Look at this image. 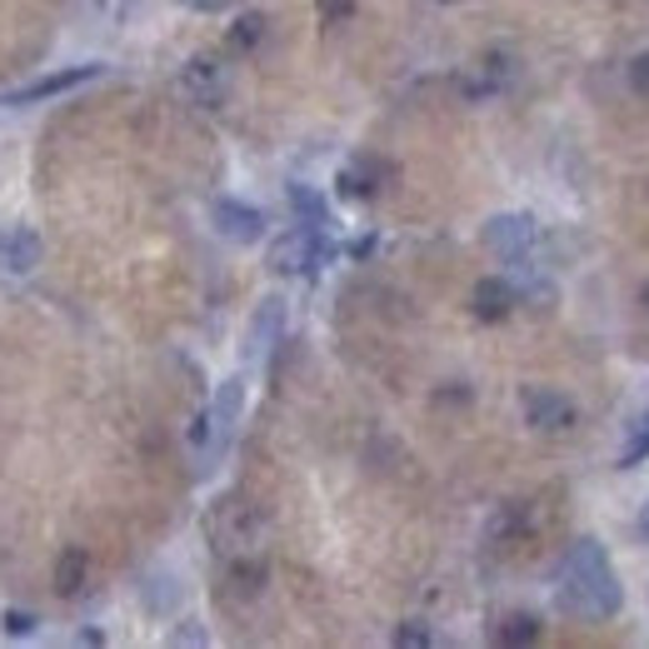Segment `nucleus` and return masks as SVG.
<instances>
[{"label":"nucleus","instance_id":"nucleus-1","mask_svg":"<svg viewBox=\"0 0 649 649\" xmlns=\"http://www.w3.org/2000/svg\"><path fill=\"white\" fill-rule=\"evenodd\" d=\"M625 605V589H619V575L609 565L605 545L599 539H575L569 555L559 559V609L579 619H609Z\"/></svg>","mask_w":649,"mask_h":649},{"label":"nucleus","instance_id":"nucleus-2","mask_svg":"<svg viewBox=\"0 0 649 649\" xmlns=\"http://www.w3.org/2000/svg\"><path fill=\"white\" fill-rule=\"evenodd\" d=\"M205 535H210V545H215L220 555L245 559V555H260V545H265L270 525H265V515H260L255 505H245V499L225 495L215 509H210Z\"/></svg>","mask_w":649,"mask_h":649},{"label":"nucleus","instance_id":"nucleus-3","mask_svg":"<svg viewBox=\"0 0 649 649\" xmlns=\"http://www.w3.org/2000/svg\"><path fill=\"white\" fill-rule=\"evenodd\" d=\"M325 255H329V250H325V235H320V225H305V220H300L295 230H285V235L270 240V270H280V275L315 270Z\"/></svg>","mask_w":649,"mask_h":649},{"label":"nucleus","instance_id":"nucleus-4","mask_svg":"<svg viewBox=\"0 0 649 649\" xmlns=\"http://www.w3.org/2000/svg\"><path fill=\"white\" fill-rule=\"evenodd\" d=\"M485 240H489V250H495L505 265H519V270L535 265L539 230H535V220L529 215H495L489 220V230H485Z\"/></svg>","mask_w":649,"mask_h":649},{"label":"nucleus","instance_id":"nucleus-5","mask_svg":"<svg viewBox=\"0 0 649 649\" xmlns=\"http://www.w3.org/2000/svg\"><path fill=\"white\" fill-rule=\"evenodd\" d=\"M525 419L539 429V435H569L579 419L575 399L559 395V389H545V385H529L525 389Z\"/></svg>","mask_w":649,"mask_h":649},{"label":"nucleus","instance_id":"nucleus-6","mask_svg":"<svg viewBox=\"0 0 649 649\" xmlns=\"http://www.w3.org/2000/svg\"><path fill=\"white\" fill-rule=\"evenodd\" d=\"M210 215H215V230H220V235L235 240V245H255V240L265 235V215H260L255 205H245V200L220 195L215 205H210Z\"/></svg>","mask_w":649,"mask_h":649},{"label":"nucleus","instance_id":"nucleus-7","mask_svg":"<svg viewBox=\"0 0 649 649\" xmlns=\"http://www.w3.org/2000/svg\"><path fill=\"white\" fill-rule=\"evenodd\" d=\"M180 85H185L190 100H200V105H220V95H225V75H220L210 60H195V65L180 75Z\"/></svg>","mask_w":649,"mask_h":649},{"label":"nucleus","instance_id":"nucleus-8","mask_svg":"<svg viewBox=\"0 0 649 649\" xmlns=\"http://www.w3.org/2000/svg\"><path fill=\"white\" fill-rule=\"evenodd\" d=\"M0 260H6L10 270H30L40 260V240L30 235V230H6V235H0Z\"/></svg>","mask_w":649,"mask_h":649},{"label":"nucleus","instance_id":"nucleus-9","mask_svg":"<svg viewBox=\"0 0 649 649\" xmlns=\"http://www.w3.org/2000/svg\"><path fill=\"white\" fill-rule=\"evenodd\" d=\"M240 399H245V389H240V379H225L220 385V399H215V429L220 435H230L240 419Z\"/></svg>","mask_w":649,"mask_h":649},{"label":"nucleus","instance_id":"nucleus-10","mask_svg":"<svg viewBox=\"0 0 649 649\" xmlns=\"http://www.w3.org/2000/svg\"><path fill=\"white\" fill-rule=\"evenodd\" d=\"M649 459V409L645 415L635 419V425H629V435H625V449H619V465H645Z\"/></svg>","mask_w":649,"mask_h":649},{"label":"nucleus","instance_id":"nucleus-11","mask_svg":"<svg viewBox=\"0 0 649 649\" xmlns=\"http://www.w3.org/2000/svg\"><path fill=\"white\" fill-rule=\"evenodd\" d=\"M90 75H95V65H85V70H70V75H50V80H40V85L20 90V100H36V95H55V90H70V85H80V80H90Z\"/></svg>","mask_w":649,"mask_h":649},{"label":"nucleus","instance_id":"nucleus-12","mask_svg":"<svg viewBox=\"0 0 649 649\" xmlns=\"http://www.w3.org/2000/svg\"><path fill=\"white\" fill-rule=\"evenodd\" d=\"M509 300H515V290L499 285V280H485V285H479V305H485V315H499Z\"/></svg>","mask_w":649,"mask_h":649},{"label":"nucleus","instance_id":"nucleus-13","mask_svg":"<svg viewBox=\"0 0 649 649\" xmlns=\"http://www.w3.org/2000/svg\"><path fill=\"white\" fill-rule=\"evenodd\" d=\"M629 90L649 100V50H645V55H635V60H629Z\"/></svg>","mask_w":649,"mask_h":649},{"label":"nucleus","instance_id":"nucleus-14","mask_svg":"<svg viewBox=\"0 0 649 649\" xmlns=\"http://www.w3.org/2000/svg\"><path fill=\"white\" fill-rule=\"evenodd\" d=\"M639 535L649 539V499H645V509H639Z\"/></svg>","mask_w":649,"mask_h":649}]
</instances>
